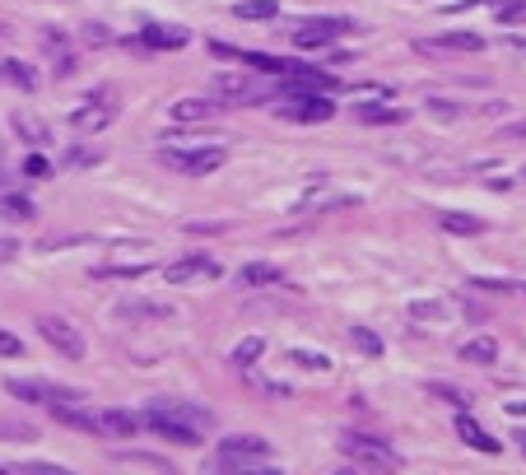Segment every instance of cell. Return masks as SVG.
<instances>
[{"mask_svg": "<svg viewBox=\"0 0 526 475\" xmlns=\"http://www.w3.org/2000/svg\"><path fill=\"white\" fill-rule=\"evenodd\" d=\"M103 420V438H135L145 429V415H131V410H98Z\"/></svg>", "mask_w": 526, "mask_h": 475, "instance_id": "e0dca14e", "label": "cell"}, {"mask_svg": "<svg viewBox=\"0 0 526 475\" xmlns=\"http://www.w3.org/2000/svg\"><path fill=\"white\" fill-rule=\"evenodd\" d=\"M24 173H28V177H52V163L42 159V154H28V159H24Z\"/></svg>", "mask_w": 526, "mask_h": 475, "instance_id": "74e56055", "label": "cell"}, {"mask_svg": "<svg viewBox=\"0 0 526 475\" xmlns=\"http://www.w3.org/2000/svg\"><path fill=\"white\" fill-rule=\"evenodd\" d=\"M145 429H154V434L168 438V443H177V448H196V443H201V429L177 424V420H168V415H154V410H145Z\"/></svg>", "mask_w": 526, "mask_h": 475, "instance_id": "4fadbf2b", "label": "cell"}, {"mask_svg": "<svg viewBox=\"0 0 526 475\" xmlns=\"http://www.w3.org/2000/svg\"><path fill=\"white\" fill-rule=\"evenodd\" d=\"M140 42H145V47H159V52H173V47H187L191 33L177 24H145L140 28Z\"/></svg>", "mask_w": 526, "mask_h": 475, "instance_id": "2e32d148", "label": "cell"}, {"mask_svg": "<svg viewBox=\"0 0 526 475\" xmlns=\"http://www.w3.org/2000/svg\"><path fill=\"white\" fill-rule=\"evenodd\" d=\"M503 112H508V103H499V98H494V103H485V117H503Z\"/></svg>", "mask_w": 526, "mask_h": 475, "instance_id": "7bdbcfd3", "label": "cell"}, {"mask_svg": "<svg viewBox=\"0 0 526 475\" xmlns=\"http://www.w3.org/2000/svg\"><path fill=\"white\" fill-rule=\"evenodd\" d=\"M159 159L187 177H205V173H219L229 163V154H224V145H163Z\"/></svg>", "mask_w": 526, "mask_h": 475, "instance_id": "6da1fadb", "label": "cell"}, {"mask_svg": "<svg viewBox=\"0 0 526 475\" xmlns=\"http://www.w3.org/2000/svg\"><path fill=\"white\" fill-rule=\"evenodd\" d=\"M429 112H433V117H447V122H452V117H461V103H452V98H429Z\"/></svg>", "mask_w": 526, "mask_h": 475, "instance_id": "8d00e7d4", "label": "cell"}, {"mask_svg": "<svg viewBox=\"0 0 526 475\" xmlns=\"http://www.w3.org/2000/svg\"><path fill=\"white\" fill-rule=\"evenodd\" d=\"M289 359H294L298 368H312V373H331V359H326V354H312V350H294V354H289Z\"/></svg>", "mask_w": 526, "mask_h": 475, "instance_id": "d6a6232c", "label": "cell"}, {"mask_svg": "<svg viewBox=\"0 0 526 475\" xmlns=\"http://www.w3.org/2000/svg\"><path fill=\"white\" fill-rule=\"evenodd\" d=\"M275 112H280L284 122L317 126V122H331V117H336V103L326 94H284L280 103H275Z\"/></svg>", "mask_w": 526, "mask_h": 475, "instance_id": "277c9868", "label": "cell"}, {"mask_svg": "<svg viewBox=\"0 0 526 475\" xmlns=\"http://www.w3.org/2000/svg\"><path fill=\"white\" fill-rule=\"evenodd\" d=\"M0 80L5 84H14V89H24V94H33V89H38V70L28 66V61H0Z\"/></svg>", "mask_w": 526, "mask_h": 475, "instance_id": "44dd1931", "label": "cell"}, {"mask_svg": "<svg viewBox=\"0 0 526 475\" xmlns=\"http://www.w3.org/2000/svg\"><path fill=\"white\" fill-rule=\"evenodd\" d=\"M280 89H284V94H331L336 80H331L326 70H308V66H298V61H294V70L280 75Z\"/></svg>", "mask_w": 526, "mask_h": 475, "instance_id": "8fae6325", "label": "cell"}, {"mask_svg": "<svg viewBox=\"0 0 526 475\" xmlns=\"http://www.w3.org/2000/svg\"><path fill=\"white\" fill-rule=\"evenodd\" d=\"M429 392H433V396H443L447 406L466 410V392H457V387H443V382H429Z\"/></svg>", "mask_w": 526, "mask_h": 475, "instance_id": "d590c367", "label": "cell"}, {"mask_svg": "<svg viewBox=\"0 0 526 475\" xmlns=\"http://www.w3.org/2000/svg\"><path fill=\"white\" fill-rule=\"evenodd\" d=\"M517 438H522V452H526V434H517Z\"/></svg>", "mask_w": 526, "mask_h": 475, "instance_id": "bcb514c9", "label": "cell"}, {"mask_svg": "<svg viewBox=\"0 0 526 475\" xmlns=\"http://www.w3.org/2000/svg\"><path fill=\"white\" fill-rule=\"evenodd\" d=\"M350 336H354V345H359L364 354H373V359L382 354V336H373L368 326H350Z\"/></svg>", "mask_w": 526, "mask_h": 475, "instance_id": "1f68e13d", "label": "cell"}, {"mask_svg": "<svg viewBox=\"0 0 526 475\" xmlns=\"http://www.w3.org/2000/svg\"><path fill=\"white\" fill-rule=\"evenodd\" d=\"M19 257V243L14 238H0V261H14Z\"/></svg>", "mask_w": 526, "mask_h": 475, "instance_id": "ab89813d", "label": "cell"}, {"mask_svg": "<svg viewBox=\"0 0 526 475\" xmlns=\"http://www.w3.org/2000/svg\"><path fill=\"white\" fill-rule=\"evenodd\" d=\"M219 108L224 103H215V98H177L168 112H173V122H215Z\"/></svg>", "mask_w": 526, "mask_h": 475, "instance_id": "ac0fdd59", "label": "cell"}, {"mask_svg": "<svg viewBox=\"0 0 526 475\" xmlns=\"http://www.w3.org/2000/svg\"><path fill=\"white\" fill-rule=\"evenodd\" d=\"M145 271H154L149 261H108V266H98L94 275H103V280H140Z\"/></svg>", "mask_w": 526, "mask_h": 475, "instance_id": "d4e9b609", "label": "cell"}, {"mask_svg": "<svg viewBox=\"0 0 526 475\" xmlns=\"http://www.w3.org/2000/svg\"><path fill=\"white\" fill-rule=\"evenodd\" d=\"M457 438L466 443V448H475V452H499V438L489 434L471 410H457Z\"/></svg>", "mask_w": 526, "mask_h": 475, "instance_id": "5bb4252c", "label": "cell"}, {"mask_svg": "<svg viewBox=\"0 0 526 475\" xmlns=\"http://www.w3.org/2000/svg\"><path fill=\"white\" fill-rule=\"evenodd\" d=\"M457 359H461V364H494V359H499V340H494V336L466 340V345L457 350Z\"/></svg>", "mask_w": 526, "mask_h": 475, "instance_id": "ffe728a7", "label": "cell"}, {"mask_svg": "<svg viewBox=\"0 0 526 475\" xmlns=\"http://www.w3.org/2000/svg\"><path fill=\"white\" fill-rule=\"evenodd\" d=\"M275 452H270L266 438L257 434H238V438H224L219 443V471H257V466H266Z\"/></svg>", "mask_w": 526, "mask_h": 475, "instance_id": "7a4b0ae2", "label": "cell"}, {"mask_svg": "<svg viewBox=\"0 0 526 475\" xmlns=\"http://www.w3.org/2000/svg\"><path fill=\"white\" fill-rule=\"evenodd\" d=\"M340 452H345L354 466H364V471H401V452L387 448L382 438L345 434V438H340Z\"/></svg>", "mask_w": 526, "mask_h": 475, "instance_id": "3957f363", "label": "cell"}, {"mask_svg": "<svg viewBox=\"0 0 526 475\" xmlns=\"http://www.w3.org/2000/svg\"><path fill=\"white\" fill-rule=\"evenodd\" d=\"M513 47H517V52H526V38H513Z\"/></svg>", "mask_w": 526, "mask_h": 475, "instance_id": "f6af8a7d", "label": "cell"}, {"mask_svg": "<svg viewBox=\"0 0 526 475\" xmlns=\"http://www.w3.org/2000/svg\"><path fill=\"white\" fill-rule=\"evenodd\" d=\"M494 19H499L503 28H508V24H526V0H503V5H494Z\"/></svg>", "mask_w": 526, "mask_h": 475, "instance_id": "f1b7e54d", "label": "cell"}, {"mask_svg": "<svg viewBox=\"0 0 526 475\" xmlns=\"http://www.w3.org/2000/svg\"><path fill=\"white\" fill-rule=\"evenodd\" d=\"M503 140H526V122H513V126H503Z\"/></svg>", "mask_w": 526, "mask_h": 475, "instance_id": "60d3db41", "label": "cell"}, {"mask_svg": "<svg viewBox=\"0 0 526 475\" xmlns=\"http://www.w3.org/2000/svg\"><path fill=\"white\" fill-rule=\"evenodd\" d=\"M219 261L215 257H182L173 266H163V280L168 285H196V280H215Z\"/></svg>", "mask_w": 526, "mask_h": 475, "instance_id": "30bf717a", "label": "cell"}, {"mask_svg": "<svg viewBox=\"0 0 526 475\" xmlns=\"http://www.w3.org/2000/svg\"><path fill=\"white\" fill-rule=\"evenodd\" d=\"M410 317L415 322H438V317H447L443 303H410Z\"/></svg>", "mask_w": 526, "mask_h": 475, "instance_id": "836d02e7", "label": "cell"}, {"mask_svg": "<svg viewBox=\"0 0 526 475\" xmlns=\"http://www.w3.org/2000/svg\"><path fill=\"white\" fill-rule=\"evenodd\" d=\"M0 215L5 219H33V201H28V196H0Z\"/></svg>", "mask_w": 526, "mask_h": 475, "instance_id": "f546056e", "label": "cell"}, {"mask_svg": "<svg viewBox=\"0 0 526 475\" xmlns=\"http://www.w3.org/2000/svg\"><path fill=\"white\" fill-rule=\"evenodd\" d=\"M508 415H526V401H508Z\"/></svg>", "mask_w": 526, "mask_h": 475, "instance_id": "ee69618b", "label": "cell"}, {"mask_svg": "<svg viewBox=\"0 0 526 475\" xmlns=\"http://www.w3.org/2000/svg\"><path fill=\"white\" fill-rule=\"evenodd\" d=\"M233 14H238V19H257V24H270V19L280 14V5H275V0H238V5H233Z\"/></svg>", "mask_w": 526, "mask_h": 475, "instance_id": "4316f807", "label": "cell"}, {"mask_svg": "<svg viewBox=\"0 0 526 475\" xmlns=\"http://www.w3.org/2000/svg\"><path fill=\"white\" fill-rule=\"evenodd\" d=\"M38 438V429L28 420H19V415H0V443H33Z\"/></svg>", "mask_w": 526, "mask_h": 475, "instance_id": "cb8c5ba5", "label": "cell"}, {"mask_svg": "<svg viewBox=\"0 0 526 475\" xmlns=\"http://www.w3.org/2000/svg\"><path fill=\"white\" fill-rule=\"evenodd\" d=\"M149 410H154V415H168V420H177V424H191V429H201V434L215 424V415H210V410L191 406V401H149Z\"/></svg>", "mask_w": 526, "mask_h": 475, "instance_id": "7c38bea8", "label": "cell"}, {"mask_svg": "<svg viewBox=\"0 0 526 475\" xmlns=\"http://www.w3.org/2000/svg\"><path fill=\"white\" fill-rule=\"evenodd\" d=\"M38 336L52 345V350H61L66 359H84V336L75 331V326L66 322V317H38Z\"/></svg>", "mask_w": 526, "mask_h": 475, "instance_id": "8992f818", "label": "cell"}, {"mask_svg": "<svg viewBox=\"0 0 526 475\" xmlns=\"http://www.w3.org/2000/svg\"><path fill=\"white\" fill-rule=\"evenodd\" d=\"M84 38H89V42H108V28H103V24H89V33H84Z\"/></svg>", "mask_w": 526, "mask_h": 475, "instance_id": "b9f144b4", "label": "cell"}, {"mask_svg": "<svg viewBox=\"0 0 526 475\" xmlns=\"http://www.w3.org/2000/svg\"><path fill=\"white\" fill-rule=\"evenodd\" d=\"M354 117H359L364 126H401V122H410V112H405V108H382V103H359Z\"/></svg>", "mask_w": 526, "mask_h": 475, "instance_id": "d6986e66", "label": "cell"}, {"mask_svg": "<svg viewBox=\"0 0 526 475\" xmlns=\"http://www.w3.org/2000/svg\"><path fill=\"white\" fill-rule=\"evenodd\" d=\"M112 117H117V103H108V94H94L84 108L70 112V126H75L80 136H94V131L112 126Z\"/></svg>", "mask_w": 526, "mask_h": 475, "instance_id": "ba28073f", "label": "cell"}, {"mask_svg": "<svg viewBox=\"0 0 526 475\" xmlns=\"http://www.w3.org/2000/svg\"><path fill=\"white\" fill-rule=\"evenodd\" d=\"M522 182H526V168H522Z\"/></svg>", "mask_w": 526, "mask_h": 475, "instance_id": "7dc6e473", "label": "cell"}, {"mask_svg": "<svg viewBox=\"0 0 526 475\" xmlns=\"http://www.w3.org/2000/svg\"><path fill=\"white\" fill-rule=\"evenodd\" d=\"M117 313L122 317H173V308L168 303H122Z\"/></svg>", "mask_w": 526, "mask_h": 475, "instance_id": "4dcf8cb0", "label": "cell"}, {"mask_svg": "<svg viewBox=\"0 0 526 475\" xmlns=\"http://www.w3.org/2000/svg\"><path fill=\"white\" fill-rule=\"evenodd\" d=\"M117 462H131V466H154V471H168L163 457H149V452H117Z\"/></svg>", "mask_w": 526, "mask_h": 475, "instance_id": "e575fe53", "label": "cell"}, {"mask_svg": "<svg viewBox=\"0 0 526 475\" xmlns=\"http://www.w3.org/2000/svg\"><path fill=\"white\" fill-rule=\"evenodd\" d=\"M10 126H14V131H19V136L28 140V145H33V150H42V145L52 140V131H47V122H38L33 112H14V117H10Z\"/></svg>", "mask_w": 526, "mask_h": 475, "instance_id": "7402d4cb", "label": "cell"}, {"mask_svg": "<svg viewBox=\"0 0 526 475\" xmlns=\"http://www.w3.org/2000/svg\"><path fill=\"white\" fill-rule=\"evenodd\" d=\"M0 354H5V359H14V354H24V340L14 336V331H0Z\"/></svg>", "mask_w": 526, "mask_h": 475, "instance_id": "f35d334b", "label": "cell"}, {"mask_svg": "<svg viewBox=\"0 0 526 475\" xmlns=\"http://www.w3.org/2000/svg\"><path fill=\"white\" fill-rule=\"evenodd\" d=\"M243 285H257V289L284 285V271L280 266H270V261H252V266H243Z\"/></svg>", "mask_w": 526, "mask_h": 475, "instance_id": "603a6c76", "label": "cell"}, {"mask_svg": "<svg viewBox=\"0 0 526 475\" xmlns=\"http://www.w3.org/2000/svg\"><path fill=\"white\" fill-rule=\"evenodd\" d=\"M415 47L419 52H485V38L480 33H443V38H424Z\"/></svg>", "mask_w": 526, "mask_h": 475, "instance_id": "9a60e30c", "label": "cell"}, {"mask_svg": "<svg viewBox=\"0 0 526 475\" xmlns=\"http://www.w3.org/2000/svg\"><path fill=\"white\" fill-rule=\"evenodd\" d=\"M215 94L224 98V103H266L270 98V89L266 84H257V80H247V75H215Z\"/></svg>", "mask_w": 526, "mask_h": 475, "instance_id": "9c48e42d", "label": "cell"}, {"mask_svg": "<svg viewBox=\"0 0 526 475\" xmlns=\"http://www.w3.org/2000/svg\"><path fill=\"white\" fill-rule=\"evenodd\" d=\"M345 28H354L350 19H303V24H294V47H298V52L326 47V42H336Z\"/></svg>", "mask_w": 526, "mask_h": 475, "instance_id": "52a82bcc", "label": "cell"}, {"mask_svg": "<svg viewBox=\"0 0 526 475\" xmlns=\"http://www.w3.org/2000/svg\"><path fill=\"white\" fill-rule=\"evenodd\" d=\"M261 350H266V340H261V336H247V340H238V345H233L229 364H233V368H252V364L261 359Z\"/></svg>", "mask_w": 526, "mask_h": 475, "instance_id": "83f0119b", "label": "cell"}, {"mask_svg": "<svg viewBox=\"0 0 526 475\" xmlns=\"http://www.w3.org/2000/svg\"><path fill=\"white\" fill-rule=\"evenodd\" d=\"M5 392L19 396V401H33V406H61V401H89L75 387H61V382H38V378H10Z\"/></svg>", "mask_w": 526, "mask_h": 475, "instance_id": "5b68a950", "label": "cell"}, {"mask_svg": "<svg viewBox=\"0 0 526 475\" xmlns=\"http://www.w3.org/2000/svg\"><path fill=\"white\" fill-rule=\"evenodd\" d=\"M438 224H443L447 233H461V238H475V233H485V219L461 215V210H452V215H438Z\"/></svg>", "mask_w": 526, "mask_h": 475, "instance_id": "484cf974", "label": "cell"}]
</instances>
